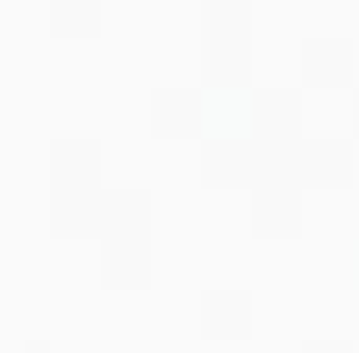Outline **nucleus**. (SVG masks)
Returning <instances> with one entry per match:
<instances>
[]
</instances>
